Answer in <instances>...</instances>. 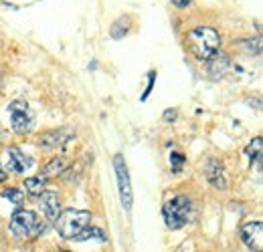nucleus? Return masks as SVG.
<instances>
[{
    "instance_id": "nucleus-3",
    "label": "nucleus",
    "mask_w": 263,
    "mask_h": 252,
    "mask_svg": "<svg viewBox=\"0 0 263 252\" xmlns=\"http://www.w3.org/2000/svg\"><path fill=\"white\" fill-rule=\"evenodd\" d=\"M162 216H164L166 226L170 230H178L182 226H186L195 216V204L189 196H174L170 198L162 208Z\"/></svg>"
},
{
    "instance_id": "nucleus-15",
    "label": "nucleus",
    "mask_w": 263,
    "mask_h": 252,
    "mask_svg": "<svg viewBox=\"0 0 263 252\" xmlns=\"http://www.w3.org/2000/svg\"><path fill=\"white\" fill-rule=\"evenodd\" d=\"M45 184H47V180L43 178V176H36V178H27L25 180V188L29 194H33V196H41L43 192H45Z\"/></svg>"
},
{
    "instance_id": "nucleus-19",
    "label": "nucleus",
    "mask_w": 263,
    "mask_h": 252,
    "mask_svg": "<svg viewBox=\"0 0 263 252\" xmlns=\"http://www.w3.org/2000/svg\"><path fill=\"white\" fill-rule=\"evenodd\" d=\"M87 238H98L99 242H105V234H103V230H99V228H85L75 240H87Z\"/></svg>"
},
{
    "instance_id": "nucleus-24",
    "label": "nucleus",
    "mask_w": 263,
    "mask_h": 252,
    "mask_svg": "<svg viewBox=\"0 0 263 252\" xmlns=\"http://www.w3.org/2000/svg\"><path fill=\"white\" fill-rule=\"evenodd\" d=\"M6 178H8V176H6V172H4V167H2V163H0V180L4 182Z\"/></svg>"
},
{
    "instance_id": "nucleus-7",
    "label": "nucleus",
    "mask_w": 263,
    "mask_h": 252,
    "mask_svg": "<svg viewBox=\"0 0 263 252\" xmlns=\"http://www.w3.org/2000/svg\"><path fill=\"white\" fill-rule=\"evenodd\" d=\"M241 240L243 244L253 252H261L263 250V222H245L241 226Z\"/></svg>"
},
{
    "instance_id": "nucleus-25",
    "label": "nucleus",
    "mask_w": 263,
    "mask_h": 252,
    "mask_svg": "<svg viewBox=\"0 0 263 252\" xmlns=\"http://www.w3.org/2000/svg\"><path fill=\"white\" fill-rule=\"evenodd\" d=\"M53 252H69V250H63V248H57V250H53Z\"/></svg>"
},
{
    "instance_id": "nucleus-8",
    "label": "nucleus",
    "mask_w": 263,
    "mask_h": 252,
    "mask_svg": "<svg viewBox=\"0 0 263 252\" xmlns=\"http://www.w3.org/2000/svg\"><path fill=\"white\" fill-rule=\"evenodd\" d=\"M73 129L69 127H61V129H53V131H45L43 135H39L36 143L43 148V150H57V148H63L67 141L73 139Z\"/></svg>"
},
{
    "instance_id": "nucleus-4",
    "label": "nucleus",
    "mask_w": 263,
    "mask_h": 252,
    "mask_svg": "<svg viewBox=\"0 0 263 252\" xmlns=\"http://www.w3.org/2000/svg\"><path fill=\"white\" fill-rule=\"evenodd\" d=\"M10 234L18 240H27V238H36L41 232H45V224L39 220V216L33 210H18L12 214L10 218Z\"/></svg>"
},
{
    "instance_id": "nucleus-18",
    "label": "nucleus",
    "mask_w": 263,
    "mask_h": 252,
    "mask_svg": "<svg viewBox=\"0 0 263 252\" xmlns=\"http://www.w3.org/2000/svg\"><path fill=\"white\" fill-rule=\"evenodd\" d=\"M261 145H263L261 137H255V139H253V143H251V145H249V148L245 150V154H247L249 158H251V159H253V158L257 159V165L261 163Z\"/></svg>"
},
{
    "instance_id": "nucleus-22",
    "label": "nucleus",
    "mask_w": 263,
    "mask_h": 252,
    "mask_svg": "<svg viewBox=\"0 0 263 252\" xmlns=\"http://www.w3.org/2000/svg\"><path fill=\"white\" fill-rule=\"evenodd\" d=\"M172 4H174L176 8H186L189 4H193V0H172Z\"/></svg>"
},
{
    "instance_id": "nucleus-9",
    "label": "nucleus",
    "mask_w": 263,
    "mask_h": 252,
    "mask_svg": "<svg viewBox=\"0 0 263 252\" xmlns=\"http://www.w3.org/2000/svg\"><path fill=\"white\" fill-rule=\"evenodd\" d=\"M204 176L209 180L211 186H215L217 190H227V178L223 172V165L217 159H206L204 163Z\"/></svg>"
},
{
    "instance_id": "nucleus-2",
    "label": "nucleus",
    "mask_w": 263,
    "mask_h": 252,
    "mask_svg": "<svg viewBox=\"0 0 263 252\" xmlns=\"http://www.w3.org/2000/svg\"><path fill=\"white\" fill-rule=\"evenodd\" d=\"M91 212L89 210H75V208H69L59 212V216L55 218V228L59 232L61 238L65 240H73L77 238L91 222Z\"/></svg>"
},
{
    "instance_id": "nucleus-17",
    "label": "nucleus",
    "mask_w": 263,
    "mask_h": 252,
    "mask_svg": "<svg viewBox=\"0 0 263 252\" xmlns=\"http://www.w3.org/2000/svg\"><path fill=\"white\" fill-rule=\"evenodd\" d=\"M237 47L239 49H243L245 53H249V55H259V51H261V45H259V38H255V40H239L237 43Z\"/></svg>"
},
{
    "instance_id": "nucleus-23",
    "label": "nucleus",
    "mask_w": 263,
    "mask_h": 252,
    "mask_svg": "<svg viewBox=\"0 0 263 252\" xmlns=\"http://www.w3.org/2000/svg\"><path fill=\"white\" fill-rule=\"evenodd\" d=\"M174 117H176V111H166V113H164L166 121H170V119H174Z\"/></svg>"
},
{
    "instance_id": "nucleus-20",
    "label": "nucleus",
    "mask_w": 263,
    "mask_h": 252,
    "mask_svg": "<svg viewBox=\"0 0 263 252\" xmlns=\"http://www.w3.org/2000/svg\"><path fill=\"white\" fill-rule=\"evenodd\" d=\"M182 163H184V156H182V154H172V156H170V165H172V170H174L176 174L180 172V165H182Z\"/></svg>"
},
{
    "instance_id": "nucleus-14",
    "label": "nucleus",
    "mask_w": 263,
    "mask_h": 252,
    "mask_svg": "<svg viewBox=\"0 0 263 252\" xmlns=\"http://www.w3.org/2000/svg\"><path fill=\"white\" fill-rule=\"evenodd\" d=\"M130 27H132V18L128 16V14H124V16H120V18L111 25L109 34H111L114 40H120V38H124V36L130 32Z\"/></svg>"
},
{
    "instance_id": "nucleus-13",
    "label": "nucleus",
    "mask_w": 263,
    "mask_h": 252,
    "mask_svg": "<svg viewBox=\"0 0 263 252\" xmlns=\"http://www.w3.org/2000/svg\"><path fill=\"white\" fill-rule=\"evenodd\" d=\"M65 170H67V159L63 158V156H55L51 161H47V163L43 165L41 176H43V178H51V176H59V174H63Z\"/></svg>"
},
{
    "instance_id": "nucleus-21",
    "label": "nucleus",
    "mask_w": 263,
    "mask_h": 252,
    "mask_svg": "<svg viewBox=\"0 0 263 252\" xmlns=\"http://www.w3.org/2000/svg\"><path fill=\"white\" fill-rule=\"evenodd\" d=\"M148 77H150V81H148V87H146V91H144V95H142V101H146L148 95L152 93V89H154V81H156V73L152 71V73H148Z\"/></svg>"
},
{
    "instance_id": "nucleus-11",
    "label": "nucleus",
    "mask_w": 263,
    "mask_h": 252,
    "mask_svg": "<svg viewBox=\"0 0 263 252\" xmlns=\"http://www.w3.org/2000/svg\"><path fill=\"white\" fill-rule=\"evenodd\" d=\"M39 206H41L47 220H55L59 216V210H61V200L55 192H43L39 198Z\"/></svg>"
},
{
    "instance_id": "nucleus-12",
    "label": "nucleus",
    "mask_w": 263,
    "mask_h": 252,
    "mask_svg": "<svg viewBox=\"0 0 263 252\" xmlns=\"http://www.w3.org/2000/svg\"><path fill=\"white\" fill-rule=\"evenodd\" d=\"M209 73L213 75V77H219V75H225V71L229 69V65H231V59H229V55H225V53H215L209 61Z\"/></svg>"
},
{
    "instance_id": "nucleus-1",
    "label": "nucleus",
    "mask_w": 263,
    "mask_h": 252,
    "mask_svg": "<svg viewBox=\"0 0 263 252\" xmlns=\"http://www.w3.org/2000/svg\"><path fill=\"white\" fill-rule=\"evenodd\" d=\"M186 45L198 61H209L221 47V34L213 27H197L189 32Z\"/></svg>"
},
{
    "instance_id": "nucleus-16",
    "label": "nucleus",
    "mask_w": 263,
    "mask_h": 252,
    "mask_svg": "<svg viewBox=\"0 0 263 252\" xmlns=\"http://www.w3.org/2000/svg\"><path fill=\"white\" fill-rule=\"evenodd\" d=\"M2 198H4V200H10V204H14L16 208H21L23 202H25V194H23V190L12 188V186L2 190Z\"/></svg>"
},
{
    "instance_id": "nucleus-10",
    "label": "nucleus",
    "mask_w": 263,
    "mask_h": 252,
    "mask_svg": "<svg viewBox=\"0 0 263 252\" xmlns=\"http://www.w3.org/2000/svg\"><path fill=\"white\" fill-rule=\"evenodd\" d=\"M33 161L27 158L18 148H8L6 150V170L14 172V174H23L27 172V167H31Z\"/></svg>"
},
{
    "instance_id": "nucleus-5",
    "label": "nucleus",
    "mask_w": 263,
    "mask_h": 252,
    "mask_svg": "<svg viewBox=\"0 0 263 252\" xmlns=\"http://www.w3.org/2000/svg\"><path fill=\"white\" fill-rule=\"evenodd\" d=\"M6 111H8V117H10V127L16 133H29L33 129L34 117L27 101H23V99L12 101Z\"/></svg>"
},
{
    "instance_id": "nucleus-6",
    "label": "nucleus",
    "mask_w": 263,
    "mask_h": 252,
    "mask_svg": "<svg viewBox=\"0 0 263 252\" xmlns=\"http://www.w3.org/2000/svg\"><path fill=\"white\" fill-rule=\"evenodd\" d=\"M114 170H116V178H118V192H120L122 206H124L126 210H132L134 192H132L130 174H128V165H126V161H124V156H116V158H114Z\"/></svg>"
}]
</instances>
